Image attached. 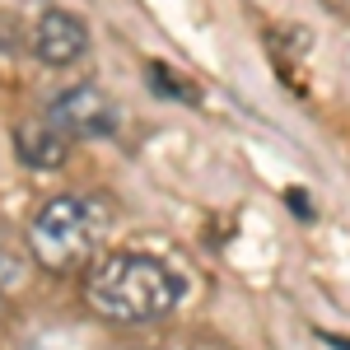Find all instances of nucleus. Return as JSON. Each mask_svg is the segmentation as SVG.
Masks as SVG:
<instances>
[{"instance_id": "nucleus-3", "label": "nucleus", "mask_w": 350, "mask_h": 350, "mask_svg": "<svg viewBox=\"0 0 350 350\" xmlns=\"http://www.w3.org/2000/svg\"><path fill=\"white\" fill-rule=\"evenodd\" d=\"M47 117L70 140H103V135H112L122 126V108L112 103L98 84H75V89L56 94L52 103H47Z\"/></svg>"}, {"instance_id": "nucleus-7", "label": "nucleus", "mask_w": 350, "mask_h": 350, "mask_svg": "<svg viewBox=\"0 0 350 350\" xmlns=\"http://www.w3.org/2000/svg\"><path fill=\"white\" fill-rule=\"evenodd\" d=\"M0 313H5V295H0Z\"/></svg>"}, {"instance_id": "nucleus-6", "label": "nucleus", "mask_w": 350, "mask_h": 350, "mask_svg": "<svg viewBox=\"0 0 350 350\" xmlns=\"http://www.w3.org/2000/svg\"><path fill=\"white\" fill-rule=\"evenodd\" d=\"M145 84L163 94V98H178V103H196L201 94H196V84L183 75V70H173V66H163V61H150L145 66Z\"/></svg>"}, {"instance_id": "nucleus-4", "label": "nucleus", "mask_w": 350, "mask_h": 350, "mask_svg": "<svg viewBox=\"0 0 350 350\" xmlns=\"http://www.w3.org/2000/svg\"><path fill=\"white\" fill-rule=\"evenodd\" d=\"M33 52L47 66H70V61H80L89 52V28L70 10H47L33 24Z\"/></svg>"}, {"instance_id": "nucleus-1", "label": "nucleus", "mask_w": 350, "mask_h": 350, "mask_svg": "<svg viewBox=\"0 0 350 350\" xmlns=\"http://www.w3.org/2000/svg\"><path fill=\"white\" fill-rule=\"evenodd\" d=\"M187 295V280L168 267L154 252H135V247H122V252H108L103 262L89 267V280H84V299L98 318L122 327H140L154 323V318H168Z\"/></svg>"}, {"instance_id": "nucleus-2", "label": "nucleus", "mask_w": 350, "mask_h": 350, "mask_svg": "<svg viewBox=\"0 0 350 350\" xmlns=\"http://www.w3.org/2000/svg\"><path fill=\"white\" fill-rule=\"evenodd\" d=\"M108 229V206L98 196H52L28 219V252L47 271H75L94 257Z\"/></svg>"}, {"instance_id": "nucleus-5", "label": "nucleus", "mask_w": 350, "mask_h": 350, "mask_svg": "<svg viewBox=\"0 0 350 350\" xmlns=\"http://www.w3.org/2000/svg\"><path fill=\"white\" fill-rule=\"evenodd\" d=\"M14 154H19V163H28V168H61L66 163V154H70V135L61 131V126H52V117L42 112V117H28V122H19L14 126Z\"/></svg>"}]
</instances>
